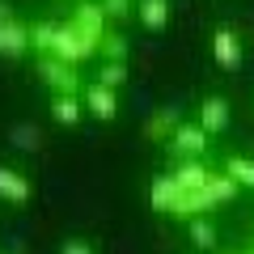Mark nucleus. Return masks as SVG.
I'll list each match as a JSON object with an SVG mask.
<instances>
[{
    "instance_id": "25",
    "label": "nucleus",
    "mask_w": 254,
    "mask_h": 254,
    "mask_svg": "<svg viewBox=\"0 0 254 254\" xmlns=\"http://www.w3.org/2000/svg\"><path fill=\"white\" fill-rule=\"evenodd\" d=\"M250 229H254V216H250Z\"/></svg>"
},
{
    "instance_id": "8",
    "label": "nucleus",
    "mask_w": 254,
    "mask_h": 254,
    "mask_svg": "<svg viewBox=\"0 0 254 254\" xmlns=\"http://www.w3.org/2000/svg\"><path fill=\"white\" fill-rule=\"evenodd\" d=\"M195 123H199L208 136H220L229 127V102L220 98V93H208V98L195 106Z\"/></svg>"
},
{
    "instance_id": "19",
    "label": "nucleus",
    "mask_w": 254,
    "mask_h": 254,
    "mask_svg": "<svg viewBox=\"0 0 254 254\" xmlns=\"http://www.w3.org/2000/svg\"><path fill=\"white\" fill-rule=\"evenodd\" d=\"M190 242L199 246V250H212V246H216V229H212V220H208V216L190 220Z\"/></svg>"
},
{
    "instance_id": "20",
    "label": "nucleus",
    "mask_w": 254,
    "mask_h": 254,
    "mask_svg": "<svg viewBox=\"0 0 254 254\" xmlns=\"http://www.w3.org/2000/svg\"><path fill=\"white\" fill-rule=\"evenodd\" d=\"M98 85H106V89H119V85L127 81V64H98V76H93Z\"/></svg>"
},
{
    "instance_id": "21",
    "label": "nucleus",
    "mask_w": 254,
    "mask_h": 254,
    "mask_svg": "<svg viewBox=\"0 0 254 254\" xmlns=\"http://www.w3.org/2000/svg\"><path fill=\"white\" fill-rule=\"evenodd\" d=\"M102 9H106L110 21H127L131 13H136V0H98Z\"/></svg>"
},
{
    "instance_id": "7",
    "label": "nucleus",
    "mask_w": 254,
    "mask_h": 254,
    "mask_svg": "<svg viewBox=\"0 0 254 254\" xmlns=\"http://www.w3.org/2000/svg\"><path fill=\"white\" fill-rule=\"evenodd\" d=\"M30 195H34V182H30L17 165H0V199L13 203V208H21V203H30Z\"/></svg>"
},
{
    "instance_id": "14",
    "label": "nucleus",
    "mask_w": 254,
    "mask_h": 254,
    "mask_svg": "<svg viewBox=\"0 0 254 254\" xmlns=\"http://www.w3.org/2000/svg\"><path fill=\"white\" fill-rule=\"evenodd\" d=\"M51 119L60 127H76L85 119V102L81 98H51Z\"/></svg>"
},
{
    "instance_id": "5",
    "label": "nucleus",
    "mask_w": 254,
    "mask_h": 254,
    "mask_svg": "<svg viewBox=\"0 0 254 254\" xmlns=\"http://www.w3.org/2000/svg\"><path fill=\"white\" fill-rule=\"evenodd\" d=\"M170 174H174V182H178L182 190H203V187H208V182L216 178L220 170H212L203 157H187V161H178Z\"/></svg>"
},
{
    "instance_id": "23",
    "label": "nucleus",
    "mask_w": 254,
    "mask_h": 254,
    "mask_svg": "<svg viewBox=\"0 0 254 254\" xmlns=\"http://www.w3.org/2000/svg\"><path fill=\"white\" fill-rule=\"evenodd\" d=\"M4 21H13V4L9 0H0V26H4Z\"/></svg>"
},
{
    "instance_id": "12",
    "label": "nucleus",
    "mask_w": 254,
    "mask_h": 254,
    "mask_svg": "<svg viewBox=\"0 0 254 254\" xmlns=\"http://www.w3.org/2000/svg\"><path fill=\"white\" fill-rule=\"evenodd\" d=\"M178 127H182L178 110H170V106H165V110H153V115H148V123H144V136L153 140V144H170Z\"/></svg>"
},
{
    "instance_id": "6",
    "label": "nucleus",
    "mask_w": 254,
    "mask_h": 254,
    "mask_svg": "<svg viewBox=\"0 0 254 254\" xmlns=\"http://www.w3.org/2000/svg\"><path fill=\"white\" fill-rule=\"evenodd\" d=\"M208 131H203L199 123H182L178 131H174V140H170V148L178 153V161H187V157H208Z\"/></svg>"
},
{
    "instance_id": "1",
    "label": "nucleus",
    "mask_w": 254,
    "mask_h": 254,
    "mask_svg": "<svg viewBox=\"0 0 254 254\" xmlns=\"http://www.w3.org/2000/svg\"><path fill=\"white\" fill-rule=\"evenodd\" d=\"M38 76H43V85L51 89V98H81L85 93L81 72H76L72 64L55 60V55H43V60H38Z\"/></svg>"
},
{
    "instance_id": "2",
    "label": "nucleus",
    "mask_w": 254,
    "mask_h": 254,
    "mask_svg": "<svg viewBox=\"0 0 254 254\" xmlns=\"http://www.w3.org/2000/svg\"><path fill=\"white\" fill-rule=\"evenodd\" d=\"M51 55H55V60H64V64H72V68H81L85 60H93V55H98V43H89V38H85L72 21H60V34H55Z\"/></svg>"
},
{
    "instance_id": "11",
    "label": "nucleus",
    "mask_w": 254,
    "mask_h": 254,
    "mask_svg": "<svg viewBox=\"0 0 254 254\" xmlns=\"http://www.w3.org/2000/svg\"><path fill=\"white\" fill-rule=\"evenodd\" d=\"M178 195H182V187L174 182V174H157V178L148 182V203H153V212H161V216L174 212Z\"/></svg>"
},
{
    "instance_id": "22",
    "label": "nucleus",
    "mask_w": 254,
    "mask_h": 254,
    "mask_svg": "<svg viewBox=\"0 0 254 254\" xmlns=\"http://www.w3.org/2000/svg\"><path fill=\"white\" fill-rule=\"evenodd\" d=\"M60 254H98V250H93V242H85V237H64Z\"/></svg>"
},
{
    "instance_id": "17",
    "label": "nucleus",
    "mask_w": 254,
    "mask_h": 254,
    "mask_svg": "<svg viewBox=\"0 0 254 254\" xmlns=\"http://www.w3.org/2000/svg\"><path fill=\"white\" fill-rule=\"evenodd\" d=\"M98 60L102 64H123L127 60V38L119 30H106V38L98 43Z\"/></svg>"
},
{
    "instance_id": "4",
    "label": "nucleus",
    "mask_w": 254,
    "mask_h": 254,
    "mask_svg": "<svg viewBox=\"0 0 254 254\" xmlns=\"http://www.w3.org/2000/svg\"><path fill=\"white\" fill-rule=\"evenodd\" d=\"M68 21H72V26L81 30L89 43H102V38H106V26H110L106 9H102L98 0H81V4L72 9V17H68Z\"/></svg>"
},
{
    "instance_id": "24",
    "label": "nucleus",
    "mask_w": 254,
    "mask_h": 254,
    "mask_svg": "<svg viewBox=\"0 0 254 254\" xmlns=\"http://www.w3.org/2000/svg\"><path fill=\"white\" fill-rule=\"evenodd\" d=\"M246 254H254V242H250V250H246Z\"/></svg>"
},
{
    "instance_id": "10",
    "label": "nucleus",
    "mask_w": 254,
    "mask_h": 254,
    "mask_svg": "<svg viewBox=\"0 0 254 254\" xmlns=\"http://www.w3.org/2000/svg\"><path fill=\"white\" fill-rule=\"evenodd\" d=\"M212 60H216L225 72H237V68H242V38L229 26H220L216 34H212Z\"/></svg>"
},
{
    "instance_id": "18",
    "label": "nucleus",
    "mask_w": 254,
    "mask_h": 254,
    "mask_svg": "<svg viewBox=\"0 0 254 254\" xmlns=\"http://www.w3.org/2000/svg\"><path fill=\"white\" fill-rule=\"evenodd\" d=\"M9 140H13L17 148H26V153H34V148L43 144V131H38L34 123H13V127H9Z\"/></svg>"
},
{
    "instance_id": "13",
    "label": "nucleus",
    "mask_w": 254,
    "mask_h": 254,
    "mask_svg": "<svg viewBox=\"0 0 254 254\" xmlns=\"http://www.w3.org/2000/svg\"><path fill=\"white\" fill-rule=\"evenodd\" d=\"M136 21L144 30H165L170 26V0H136Z\"/></svg>"
},
{
    "instance_id": "3",
    "label": "nucleus",
    "mask_w": 254,
    "mask_h": 254,
    "mask_svg": "<svg viewBox=\"0 0 254 254\" xmlns=\"http://www.w3.org/2000/svg\"><path fill=\"white\" fill-rule=\"evenodd\" d=\"M81 102H85V115L98 119V123H115V119H119V93L106 89V85H98V81L85 85Z\"/></svg>"
},
{
    "instance_id": "9",
    "label": "nucleus",
    "mask_w": 254,
    "mask_h": 254,
    "mask_svg": "<svg viewBox=\"0 0 254 254\" xmlns=\"http://www.w3.org/2000/svg\"><path fill=\"white\" fill-rule=\"evenodd\" d=\"M26 51H34V47H30V26L21 17L4 21V26H0V60H21Z\"/></svg>"
},
{
    "instance_id": "15",
    "label": "nucleus",
    "mask_w": 254,
    "mask_h": 254,
    "mask_svg": "<svg viewBox=\"0 0 254 254\" xmlns=\"http://www.w3.org/2000/svg\"><path fill=\"white\" fill-rule=\"evenodd\" d=\"M55 34H60V21H34V26H30V47H34L38 60H43V55H51Z\"/></svg>"
},
{
    "instance_id": "16",
    "label": "nucleus",
    "mask_w": 254,
    "mask_h": 254,
    "mask_svg": "<svg viewBox=\"0 0 254 254\" xmlns=\"http://www.w3.org/2000/svg\"><path fill=\"white\" fill-rule=\"evenodd\" d=\"M225 174H229V178L237 182V187L254 190V157H242V153L225 157Z\"/></svg>"
}]
</instances>
